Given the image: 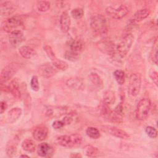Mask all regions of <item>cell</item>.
Returning a JSON list of instances; mask_svg holds the SVG:
<instances>
[{
  "mask_svg": "<svg viewBox=\"0 0 158 158\" xmlns=\"http://www.w3.org/2000/svg\"><path fill=\"white\" fill-rule=\"evenodd\" d=\"M57 69L50 63L41 64L38 69V73L44 78H51L57 72Z\"/></svg>",
  "mask_w": 158,
  "mask_h": 158,
  "instance_id": "30bf717a",
  "label": "cell"
},
{
  "mask_svg": "<svg viewBox=\"0 0 158 158\" xmlns=\"http://www.w3.org/2000/svg\"><path fill=\"white\" fill-rule=\"evenodd\" d=\"M22 110L20 107H14L11 109L7 113V118L9 123H12L17 121L21 116Z\"/></svg>",
  "mask_w": 158,
  "mask_h": 158,
  "instance_id": "d6986e66",
  "label": "cell"
},
{
  "mask_svg": "<svg viewBox=\"0 0 158 158\" xmlns=\"http://www.w3.org/2000/svg\"><path fill=\"white\" fill-rule=\"evenodd\" d=\"M90 81L94 84L95 86L98 87H102V80L101 77L96 73H91L89 76Z\"/></svg>",
  "mask_w": 158,
  "mask_h": 158,
  "instance_id": "83f0119b",
  "label": "cell"
},
{
  "mask_svg": "<svg viewBox=\"0 0 158 158\" xmlns=\"http://www.w3.org/2000/svg\"><path fill=\"white\" fill-rule=\"evenodd\" d=\"M151 101L147 98L141 99L138 103L136 110L135 117L138 120H143L148 116L150 109H151Z\"/></svg>",
  "mask_w": 158,
  "mask_h": 158,
  "instance_id": "277c9868",
  "label": "cell"
},
{
  "mask_svg": "<svg viewBox=\"0 0 158 158\" xmlns=\"http://www.w3.org/2000/svg\"><path fill=\"white\" fill-rule=\"evenodd\" d=\"M64 57L69 61L75 62L79 59L80 54L78 52H75L70 50V51H67L65 52Z\"/></svg>",
  "mask_w": 158,
  "mask_h": 158,
  "instance_id": "f546056e",
  "label": "cell"
},
{
  "mask_svg": "<svg viewBox=\"0 0 158 158\" xmlns=\"http://www.w3.org/2000/svg\"><path fill=\"white\" fill-rule=\"evenodd\" d=\"M7 89L11 93V94L15 98H19L20 97V89L18 81L17 80H12L10 81Z\"/></svg>",
  "mask_w": 158,
  "mask_h": 158,
  "instance_id": "ac0fdd59",
  "label": "cell"
},
{
  "mask_svg": "<svg viewBox=\"0 0 158 158\" xmlns=\"http://www.w3.org/2000/svg\"><path fill=\"white\" fill-rule=\"evenodd\" d=\"M17 146L14 144H10L6 148V153L9 157H13L16 154Z\"/></svg>",
  "mask_w": 158,
  "mask_h": 158,
  "instance_id": "d590c367",
  "label": "cell"
},
{
  "mask_svg": "<svg viewBox=\"0 0 158 158\" xmlns=\"http://www.w3.org/2000/svg\"><path fill=\"white\" fill-rule=\"evenodd\" d=\"M82 137L80 134L74 133L70 135H62L57 138V143L65 148H72L81 144Z\"/></svg>",
  "mask_w": 158,
  "mask_h": 158,
  "instance_id": "3957f363",
  "label": "cell"
},
{
  "mask_svg": "<svg viewBox=\"0 0 158 158\" xmlns=\"http://www.w3.org/2000/svg\"><path fill=\"white\" fill-rule=\"evenodd\" d=\"M86 135L92 139H98L100 137V132L99 130L93 127H89L87 128L86 130Z\"/></svg>",
  "mask_w": 158,
  "mask_h": 158,
  "instance_id": "484cf974",
  "label": "cell"
},
{
  "mask_svg": "<svg viewBox=\"0 0 158 158\" xmlns=\"http://www.w3.org/2000/svg\"><path fill=\"white\" fill-rule=\"evenodd\" d=\"M44 50L48 57L51 59L52 64L57 69L61 71H65L68 69V64L62 60L59 59L55 55L52 48L46 45L44 47Z\"/></svg>",
  "mask_w": 158,
  "mask_h": 158,
  "instance_id": "ba28073f",
  "label": "cell"
},
{
  "mask_svg": "<svg viewBox=\"0 0 158 158\" xmlns=\"http://www.w3.org/2000/svg\"><path fill=\"white\" fill-rule=\"evenodd\" d=\"M52 153V148L47 143H40L37 148V154L41 157H47Z\"/></svg>",
  "mask_w": 158,
  "mask_h": 158,
  "instance_id": "44dd1931",
  "label": "cell"
},
{
  "mask_svg": "<svg viewBox=\"0 0 158 158\" xmlns=\"http://www.w3.org/2000/svg\"><path fill=\"white\" fill-rule=\"evenodd\" d=\"M104 129L109 134L118 138L127 139L130 137L129 135L126 131L115 127L106 126L104 127Z\"/></svg>",
  "mask_w": 158,
  "mask_h": 158,
  "instance_id": "7c38bea8",
  "label": "cell"
},
{
  "mask_svg": "<svg viewBox=\"0 0 158 158\" xmlns=\"http://www.w3.org/2000/svg\"><path fill=\"white\" fill-rule=\"evenodd\" d=\"M19 68V66L18 64L15 62L10 63L5 66L2 69L1 72V84L3 85L4 83L10 80L14 76V75L17 72Z\"/></svg>",
  "mask_w": 158,
  "mask_h": 158,
  "instance_id": "9c48e42d",
  "label": "cell"
},
{
  "mask_svg": "<svg viewBox=\"0 0 158 158\" xmlns=\"http://www.w3.org/2000/svg\"><path fill=\"white\" fill-rule=\"evenodd\" d=\"M90 26L93 32L97 35H104L107 31L106 19L101 14L96 15L91 19Z\"/></svg>",
  "mask_w": 158,
  "mask_h": 158,
  "instance_id": "6da1fadb",
  "label": "cell"
},
{
  "mask_svg": "<svg viewBox=\"0 0 158 158\" xmlns=\"http://www.w3.org/2000/svg\"><path fill=\"white\" fill-rule=\"evenodd\" d=\"M59 23H60V27L61 31L63 33L68 32L70 28L71 20L69 15V14L67 12L64 11L61 14L60 16Z\"/></svg>",
  "mask_w": 158,
  "mask_h": 158,
  "instance_id": "9a60e30c",
  "label": "cell"
},
{
  "mask_svg": "<svg viewBox=\"0 0 158 158\" xmlns=\"http://www.w3.org/2000/svg\"><path fill=\"white\" fill-rule=\"evenodd\" d=\"M123 115V106L122 103H120L114 110L112 111L110 115V119L114 122H120L122 121Z\"/></svg>",
  "mask_w": 158,
  "mask_h": 158,
  "instance_id": "ffe728a7",
  "label": "cell"
},
{
  "mask_svg": "<svg viewBox=\"0 0 158 158\" xmlns=\"http://www.w3.org/2000/svg\"><path fill=\"white\" fill-rule=\"evenodd\" d=\"M23 23V18L20 15H14L3 21L1 23L2 29L8 33H11L21 26Z\"/></svg>",
  "mask_w": 158,
  "mask_h": 158,
  "instance_id": "5b68a950",
  "label": "cell"
},
{
  "mask_svg": "<svg viewBox=\"0 0 158 158\" xmlns=\"http://www.w3.org/2000/svg\"><path fill=\"white\" fill-rule=\"evenodd\" d=\"M48 135V130L46 127L39 126L36 127L33 132L32 136L33 138L38 141H42L46 139Z\"/></svg>",
  "mask_w": 158,
  "mask_h": 158,
  "instance_id": "5bb4252c",
  "label": "cell"
},
{
  "mask_svg": "<svg viewBox=\"0 0 158 158\" xmlns=\"http://www.w3.org/2000/svg\"><path fill=\"white\" fill-rule=\"evenodd\" d=\"M64 126H65V125L64 123L63 122V121L62 120H56V121L53 122L52 125V127L54 129H56V130L60 129L62 127H64Z\"/></svg>",
  "mask_w": 158,
  "mask_h": 158,
  "instance_id": "74e56055",
  "label": "cell"
},
{
  "mask_svg": "<svg viewBox=\"0 0 158 158\" xmlns=\"http://www.w3.org/2000/svg\"><path fill=\"white\" fill-rule=\"evenodd\" d=\"M66 85L69 88L77 90H82L85 88V83L81 78L78 77L69 78L66 82Z\"/></svg>",
  "mask_w": 158,
  "mask_h": 158,
  "instance_id": "e0dca14e",
  "label": "cell"
},
{
  "mask_svg": "<svg viewBox=\"0 0 158 158\" xmlns=\"http://www.w3.org/2000/svg\"><path fill=\"white\" fill-rule=\"evenodd\" d=\"M134 41V37L131 33L125 35L121 41L116 46V52L120 57H124L131 49Z\"/></svg>",
  "mask_w": 158,
  "mask_h": 158,
  "instance_id": "7a4b0ae2",
  "label": "cell"
},
{
  "mask_svg": "<svg viewBox=\"0 0 158 158\" xmlns=\"http://www.w3.org/2000/svg\"><path fill=\"white\" fill-rule=\"evenodd\" d=\"M157 40L155 41V43L154 44L152 49L151 51V58L152 59V60L156 64H157Z\"/></svg>",
  "mask_w": 158,
  "mask_h": 158,
  "instance_id": "d6a6232c",
  "label": "cell"
},
{
  "mask_svg": "<svg viewBox=\"0 0 158 158\" xmlns=\"http://www.w3.org/2000/svg\"><path fill=\"white\" fill-rule=\"evenodd\" d=\"M145 131L148 136L151 138H156L157 136V130L151 126H148L145 128Z\"/></svg>",
  "mask_w": 158,
  "mask_h": 158,
  "instance_id": "836d02e7",
  "label": "cell"
},
{
  "mask_svg": "<svg viewBox=\"0 0 158 158\" xmlns=\"http://www.w3.org/2000/svg\"><path fill=\"white\" fill-rule=\"evenodd\" d=\"M22 148L27 152H33L36 149V145L33 140L25 139L22 143Z\"/></svg>",
  "mask_w": 158,
  "mask_h": 158,
  "instance_id": "cb8c5ba5",
  "label": "cell"
},
{
  "mask_svg": "<svg viewBox=\"0 0 158 158\" xmlns=\"http://www.w3.org/2000/svg\"><path fill=\"white\" fill-rule=\"evenodd\" d=\"M25 40L23 33L20 30H16L10 33L9 41L13 47H17Z\"/></svg>",
  "mask_w": 158,
  "mask_h": 158,
  "instance_id": "8fae6325",
  "label": "cell"
},
{
  "mask_svg": "<svg viewBox=\"0 0 158 158\" xmlns=\"http://www.w3.org/2000/svg\"><path fill=\"white\" fill-rule=\"evenodd\" d=\"M149 76L153 82L155 83L156 86H157V81H158V76H157V72L155 70H151L149 73Z\"/></svg>",
  "mask_w": 158,
  "mask_h": 158,
  "instance_id": "f35d334b",
  "label": "cell"
},
{
  "mask_svg": "<svg viewBox=\"0 0 158 158\" xmlns=\"http://www.w3.org/2000/svg\"><path fill=\"white\" fill-rule=\"evenodd\" d=\"M141 87V77L140 74L135 73L131 75L129 79V84L128 86V94L135 97L139 93Z\"/></svg>",
  "mask_w": 158,
  "mask_h": 158,
  "instance_id": "8992f818",
  "label": "cell"
},
{
  "mask_svg": "<svg viewBox=\"0 0 158 158\" xmlns=\"http://www.w3.org/2000/svg\"><path fill=\"white\" fill-rule=\"evenodd\" d=\"M62 120L63 121V122L64 123L65 125H70L72 122H73V117L71 115H65L62 119Z\"/></svg>",
  "mask_w": 158,
  "mask_h": 158,
  "instance_id": "ab89813d",
  "label": "cell"
},
{
  "mask_svg": "<svg viewBox=\"0 0 158 158\" xmlns=\"http://www.w3.org/2000/svg\"><path fill=\"white\" fill-rule=\"evenodd\" d=\"M70 157H81V156L78 153H73L70 155Z\"/></svg>",
  "mask_w": 158,
  "mask_h": 158,
  "instance_id": "b9f144b4",
  "label": "cell"
},
{
  "mask_svg": "<svg viewBox=\"0 0 158 158\" xmlns=\"http://www.w3.org/2000/svg\"><path fill=\"white\" fill-rule=\"evenodd\" d=\"M114 78L118 84L122 85L125 82V72L122 70H116L114 72Z\"/></svg>",
  "mask_w": 158,
  "mask_h": 158,
  "instance_id": "4316f807",
  "label": "cell"
},
{
  "mask_svg": "<svg viewBox=\"0 0 158 158\" xmlns=\"http://www.w3.org/2000/svg\"><path fill=\"white\" fill-rule=\"evenodd\" d=\"M115 101V93L112 91H107L104 93L103 96L102 103L110 106L114 104Z\"/></svg>",
  "mask_w": 158,
  "mask_h": 158,
  "instance_id": "603a6c76",
  "label": "cell"
},
{
  "mask_svg": "<svg viewBox=\"0 0 158 158\" xmlns=\"http://www.w3.org/2000/svg\"><path fill=\"white\" fill-rule=\"evenodd\" d=\"M149 14L150 10L148 9H141L135 13L132 18L130 19V22H131L132 24L139 22L146 19L149 15Z\"/></svg>",
  "mask_w": 158,
  "mask_h": 158,
  "instance_id": "2e32d148",
  "label": "cell"
},
{
  "mask_svg": "<svg viewBox=\"0 0 158 158\" xmlns=\"http://www.w3.org/2000/svg\"><path fill=\"white\" fill-rule=\"evenodd\" d=\"M20 157H29V156H27V155H25V154L21 155V156H20Z\"/></svg>",
  "mask_w": 158,
  "mask_h": 158,
  "instance_id": "7bdbcfd3",
  "label": "cell"
},
{
  "mask_svg": "<svg viewBox=\"0 0 158 158\" xmlns=\"http://www.w3.org/2000/svg\"><path fill=\"white\" fill-rule=\"evenodd\" d=\"M101 49H103L104 52H106L110 55H114L115 52L116 51V48H114V45L110 41L104 42L103 44H102Z\"/></svg>",
  "mask_w": 158,
  "mask_h": 158,
  "instance_id": "d4e9b609",
  "label": "cell"
},
{
  "mask_svg": "<svg viewBox=\"0 0 158 158\" xmlns=\"http://www.w3.org/2000/svg\"><path fill=\"white\" fill-rule=\"evenodd\" d=\"M51 4L47 1H41L37 2L36 8L40 12H46L50 9Z\"/></svg>",
  "mask_w": 158,
  "mask_h": 158,
  "instance_id": "1f68e13d",
  "label": "cell"
},
{
  "mask_svg": "<svg viewBox=\"0 0 158 158\" xmlns=\"http://www.w3.org/2000/svg\"><path fill=\"white\" fill-rule=\"evenodd\" d=\"M19 52L23 58L26 59L33 57L35 54V52L33 49L28 46H22L20 47L19 49Z\"/></svg>",
  "mask_w": 158,
  "mask_h": 158,
  "instance_id": "7402d4cb",
  "label": "cell"
},
{
  "mask_svg": "<svg viewBox=\"0 0 158 158\" xmlns=\"http://www.w3.org/2000/svg\"><path fill=\"white\" fill-rule=\"evenodd\" d=\"M69 48L70 51L75 52H79L82 49V44L80 41L73 40L70 43Z\"/></svg>",
  "mask_w": 158,
  "mask_h": 158,
  "instance_id": "4dcf8cb0",
  "label": "cell"
},
{
  "mask_svg": "<svg viewBox=\"0 0 158 158\" xmlns=\"http://www.w3.org/2000/svg\"><path fill=\"white\" fill-rule=\"evenodd\" d=\"M16 6L12 1H4L0 5V12L2 16L6 17L11 15L15 10Z\"/></svg>",
  "mask_w": 158,
  "mask_h": 158,
  "instance_id": "4fadbf2b",
  "label": "cell"
},
{
  "mask_svg": "<svg viewBox=\"0 0 158 158\" xmlns=\"http://www.w3.org/2000/svg\"><path fill=\"white\" fill-rule=\"evenodd\" d=\"M86 154L88 157H94L98 156L99 154V150L91 145H88L85 148Z\"/></svg>",
  "mask_w": 158,
  "mask_h": 158,
  "instance_id": "f1b7e54d",
  "label": "cell"
},
{
  "mask_svg": "<svg viewBox=\"0 0 158 158\" xmlns=\"http://www.w3.org/2000/svg\"><path fill=\"white\" fill-rule=\"evenodd\" d=\"M128 7L124 4H120L114 6H109L106 8V12L107 15L114 19L119 20L127 15L128 12Z\"/></svg>",
  "mask_w": 158,
  "mask_h": 158,
  "instance_id": "52a82bcc",
  "label": "cell"
},
{
  "mask_svg": "<svg viewBox=\"0 0 158 158\" xmlns=\"http://www.w3.org/2000/svg\"><path fill=\"white\" fill-rule=\"evenodd\" d=\"M7 108V104L5 101L1 102V114H3Z\"/></svg>",
  "mask_w": 158,
  "mask_h": 158,
  "instance_id": "60d3db41",
  "label": "cell"
},
{
  "mask_svg": "<svg viewBox=\"0 0 158 158\" xmlns=\"http://www.w3.org/2000/svg\"><path fill=\"white\" fill-rule=\"evenodd\" d=\"M71 15L75 19H81L84 15V11L81 8H75L71 11Z\"/></svg>",
  "mask_w": 158,
  "mask_h": 158,
  "instance_id": "e575fe53",
  "label": "cell"
},
{
  "mask_svg": "<svg viewBox=\"0 0 158 158\" xmlns=\"http://www.w3.org/2000/svg\"><path fill=\"white\" fill-rule=\"evenodd\" d=\"M30 86L31 89L35 91H38L40 89V85L38 82V79L37 76L33 75L31 77V81H30Z\"/></svg>",
  "mask_w": 158,
  "mask_h": 158,
  "instance_id": "8d00e7d4",
  "label": "cell"
}]
</instances>
